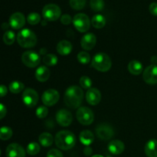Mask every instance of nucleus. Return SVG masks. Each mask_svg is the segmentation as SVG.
Wrapping results in <instances>:
<instances>
[{"label": "nucleus", "instance_id": "nucleus-1", "mask_svg": "<svg viewBox=\"0 0 157 157\" xmlns=\"http://www.w3.org/2000/svg\"><path fill=\"white\" fill-rule=\"evenodd\" d=\"M84 98L82 89L76 85L69 87L64 94V101L66 105L71 109H77L80 107Z\"/></svg>", "mask_w": 157, "mask_h": 157}, {"label": "nucleus", "instance_id": "nucleus-2", "mask_svg": "<svg viewBox=\"0 0 157 157\" xmlns=\"http://www.w3.org/2000/svg\"><path fill=\"white\" fill-rule=\"evenodd\" d=\"M76 143L75 134L69 130H61L55 136V144L62 150H68L73 148Z\"/></svg>", "mask_w": 157, "mask_h": 157}, {"label": "nucleus", "instance_id": "nucleus-3", "mask_svg": "<svg viewBox=\"0 0 157 157\" xmlns=\"http://www.w3.org/2000/svg\"><path fill=\"white\" fill-rule=\"evenodd\" d=\"M17 41L22 48H32L36 44L37 37L30 29H21L17 35Z\"/></svg>", "mask_w": 157, "mask_h": 157}, {"label": "nucleus", "instance_id": "nucleus-4", "mask_svg": "<svg viewBox=\"0 0 157 157\" xmlns=\"http://www.w3.org/2000/svg\"><path fill=\"white\" fill-rule=\"evenodd\" d=\"M91 65L98 71L106 72L111 68L112 62L110 58L107 54L98 53L94 56Z\"/></svg>", "mask_w": 157, "mask_h": 157}, {"label": "nucleus", "instance_id": "nucleus-5", "mask_svg": "<svg viewBox=\"0 0 157 157\" xmlns=\"http://www.w3.org/2000/svg\"><path fill=\"white\" fill-rule=\"evenodd\" d=\"M42 15L47 21H56L61 17V11L59 6L55 4H48L43 8Z\"/></svg>", "mask_w": 157, "mask_h": 157}, {"label": "nucleus", "instance_id": "nucleus-6", "mask_svg": "<svg viewBox=\"0 0 157 157\" xmlns=\"http://www.w3.org/2000/svg\"><path fill=\"white\" fill-rule=\"evenodd\" d=\"M73 24L75 29L80 32H86L90 27V21L88 16L84 13H78L73 18Z\"/></svg>", "mask_w": 157, "mask_h": 157}, {"label": "nucleus", "instance_id": "nucleus-7", "mask_svg": "<svg viewBox=\"0 0 157 157\" xmlns=\"http://www.w3.org/2000/svg\"><path fill=\"white\" fill-rule=\"evenodd\" d=\"M76 117L78 122L82 125H90L94 121V113L88 107H82L78 108Z\"/></svg>", "mask_w": 157, "mask_h": 157}, {"label": "nucleus", "instance_id": "nucleus-8", "mask_svg": "<svg viewBox=\"0 0 157 157\" xmlns=\"http://www.w3.org/2000/svg\"><path fill=\"white\" fill-rule=\"evenodd\" d=\"M23 64L29 67H35L40 64L41 58L39 55L33 51H27L24 52L21 56Z\"/></svg>", "mask_w": 157, "mask_h": 157}, {"label": "nucleus", "instance_id": "nucleus-9", "mask_svg": "<svg viewBox=\"0 0 157 157\" xmlns=\"http://www.w3.org/2000/svg\"><path fill=\"white\" fill-rule=\"evenodd\" d=\"M22 101L28 107H34L38 101V93L32 88H26L23 91Z\"/></svg>", "mask_w": 157, "mask_h": 157}, {"label": "nucleus", "instance_id": "nucleus-10", "mask_svg": "<svg viewBox=\"0 0 157 157\" xmlns=\"http://www.w3.org/2000/svg\"><path fill=\"white\" fill-rule=\"evenodd\" d=\"M59 93L58 92V90H54V89L46 90L43 93L42 97H41L43 104L45 106H48V107H52V106L56 104L58 101H59Z\"/></svg>", "mask_w": 157, "mask_h": 157}, {"label": "nucleus", "instance_id": "nucleus-11", "mask_svg": "<svg viewBox=\"0 0 157 157\" xmlns=\"http://www.w3.org/2000/svg\"><path fill=\"white\" fill-rule=\"evenodd\" d=\"M96 134L103 140H108L113 136L114 132L111 126L107 124H101L96 127Z\"/></svg>", "mask_w": 157, "mask_h": 157}, {"label": "nucleus", "instance_id": "nucleus-12", "mask_svg": "<svg viewBox=\"0 0 157 157\" xmlns=\"http://www.w3.org/2000/svg\"><path fill=\"white\" fill-rule=\"evenodd\" d=\"M143 78L144 81L148 84H157V65L151 64L146 67L143 73Z\"/></svg>", "mask_w": 157, "mask_h": 157}, {"label": "nucleus", "instance_id": "nucleus-13", "mask_svg": "<svg viewBox=\"0 0 157 157\" xmlns=\"http://www.w3.org/2000/svg\"><path fill=\"white\" fill-rule=\"evenodd\" d=\"M56 121L61 127H67L73 121V117L69 110L65 109L59 110L56 113Z\"/></svg>", "mask_w": 157, "mask_h": 157}, {"label": "nucleus", "instance_id": "nucleus-14", "mask_svg": "<svg viewBox=\"0 0 157 157\" xmlns=\"http://www.w3.org/2000/svg\"><path fill=\"white\" fill-rule=\"evenodd\" d=\"M7 157H25V152L23 147L18 144H11L6 150Z\"/></svg>", "mask_w": 157, "mask_h": 157}, {"label": "nucleus", "instance_id": "nucleus-15", "mask_svg": "<svg viewBox=\"0 0 157 157\" xmlns=\"http://www.w3.org/2000/svg\"><path fill=\"white\" fill-rule=\"evenodd\" d=\"M25 24V18L21 12H15L9 18V25L14 29H20Z\"/></svg>", "mask_w": 157, "mask_h": 157}, {"label": "nucleus", "instance_id": "nucleus-16", "mask_svg": "<svg viewBox=\"0 0 157 157\" xmlns=\"http://www.w3.org/2000/svg\"><path fill=\"white\" fill-rule=\"evenodd\" d=\"M101 100V92L97 88H90L86 93V101L90 105H98Z\"/></svg>", "mask_w": 157, "mask_h": 157}, {"label": "nucleus", "instance_id": "nucleus-17", "mask_svg": "<svg viewBox=\"0 0 157 157\" xmlns=\"http://www.w3.org/2000/svg\"><path fill=\"white\" fill-rule=\"evenodd\" d=\"M97 42V38L94 34L87 33L82 37L81 41V47L84 50H91Z\"/></svg>", "mask_w": 157, "mask_h": 157}, {"label": "nucleus", "instance_id": "nucleus-18", "mask_svg": "<svg viewBox=\"0 0 157 157\" xmlns=\"http://www.w3.org/2000/svg\"><path fill=\"white\" fill-rule=\"evenodd\" d=\"M124 144L122 141L119 140H114L110 141L108 144V150L114 155L121 154L124 151Z\"/></svg>", "mask_w": 157, "mask_h": 157}, {"label": "nucleus", "instance_id": "nucleus-19", "mask_svg": "<svg viewBox=\"0 0 157 157\" xmlns=\"http://www.w3.org/2000/svg\"><path fill=\"white\" fill-rule=\"evenodd\" d=\"M57 51L58 54L63 56L68 55L72 51V44L67 40H62L58 42L57 45Z\"/></svg>", "mask_w": 157, "mask_h": 157}, {"label": "nucleus", "instance_id": "nucleus-20", "mask_svg": "<svg viewBox=\"0 0 157 157\" xmlns=\"http://www.w3.org/2000/svg\"><path fill=\"white\" fill-rule=\"evenodd\" d=\"M50 71L46 66H40L35 71V78L40 82H45L49 79Z\"/></svg>", "mask_w": 157, "mask_h": 157}, {"label": "nucleus", "instance_id": "nucleus-21", "mask_svg": "<svg viewBox=\"0 0 157 157\" xmlns=\"http://www.w3.org/2000/svg\"><path fill=\"white\" fill-rule=\"evenodd\" d=\"M145 153L148 157H157V140H150L145 146Z\"/></svg>", "mask_w": 157, "mask_h": 157}, {"label": "nucleus", "instance_id": "nucleus-22", "mask_svg": "<svg viewBox=\"0 0 157 157\" xmlns=\"http://www.w3.org/2000/svg\"><path fill=\"white\" fill-rule=\"evenodd\" d=\"M80 141L81 142V144L87 146L90 145L92 143L94 142V134L92 133V132H90V130H83L81 133H80Z\"/></svg>", "mask_w": 157, "mask_h": 157}, {"label": "nucleus", "instance_id": "nucleus-23", "mask_svg": "<svg viewBox=\"0 0 157 157\" xmlns=\"http://www.w3.org/2000/svg\"><path fill=\"white\" fill-rule=\"evenodd\" d=\"M128 71L133 75H139L143 71V64L137 60H133L128 64Z\"/></svg>", "mask_w": 157, "mask_h": 157}, {"label": "nucleus", "instance_id": "nucleus-24", "mask_svg": "<svg viewBox=\"0 0 157 157\" xmlns=\"http://www.w3.org/2000/svg\"><path fill=\"white\" fill-rule=\"evenodd\" d=\"M38 140H39L41 146L44 147H48L52 146V144H53L54 138L51 133H43L39 136Z\"/></svg>", "mask_w": 157, "mask_h": 157}, {"label": "nucleus", "instance_id": "nucleus-25", "mask_svg": "<svg viewBox=\"0 0 157 157\" xmlns=\"http://www.w3.org/2000/svg\"><path fill=\"white\" fill-rule=\"evenodd\" d=\"M91 24L95 29H102L106 25V19L102 15H95L91 19Z\"/></svg>", "mask_w": 157, "mask_h": 157}, {"label": "nucleus", "instance_id": "nucleus-26", "mask_svg": "<svg viewBox=\"0 0 157 157\" xmlns=\"http://www.w3.org/2000/svg\"><path fill=\"white\" fill-rule=\"evenodd\" d=\"M24 84L21 83V81H15L10 83V84H9V90H10V91L12 93L18 94L21 91H22L23 89H24Z\"/></svg>", "mask_w": 157, "mask_h": 157}, {"label": "nucleus", "instance_id": "nucleus-27", "mask_svg": "<svg viewBox=\"0 0 157 157\" xmlns=\"http://www.w3.org/2000/svg\"><path fill=\"white\" fill-rule=\"evenodd\" d=\"M43 62L47 66H54L58 62V58L54 54H48L43 57Z\"/></svg>", "mask_w": 157, "mask_h": 157}, {"label": "nucleus", "instance_id": "nucleus-28", "mask_svg": "<svg viewBox=\"0 0 157 157\" xmlns=\"http://www.w3.org/2000/svg\"><path fill=\"white\" fill-rule=\"evenodd\" d=\"M12 136V130L9 127H2L0 130V139L2 140H8Z\"/></svg>", "mask_w": 157, "mask_h": 157}, {"label": "nucleus", "instance_id": "nucleus-29", "mask_svg": "<svg viewBox=\"0 0 157 157\" xmlns=\"http://www.w3.org/2000/svg\"><path fill=\"white\" fill-rule=\"evenodd\" d=\"M15 39V35L12 31H6L3 35V41L5 44L8 45H11L14 43Z\"/></svg>", "mask_w": 157, "mask_h": 157}, {"label": "nucleus", "instance_id": "nucleus-30", "mask_svg": "<svg viewBox=\"0 0 157 157\" xmlns=\"http://www.w3.org/2000/svg\"><path fill=\"white\" fill-rule=\"evenodd\" d=\"M40 151L39 144L35 142L30 143L27 147V153L31 156H35L38 154Z\"/></svg>", "mask_w": 157, "mask_h": 157}, {"label": "nucleus", "instance_id": "nucleus-31", "mask_svg": "<svg viewBox=\"0 0 157 157\" xmlns=\"http://www.w3.org/2000/svg\"><path fill=\"white\" fill-rule=\"evenodd\" d=\"M104 7V0H90V8L94 12L102 11Z\"/></svg>", "mask_w": 157, "mask_h": 157}, {"label": "nucleus", "instance_id": "nucleus-32", "mask_svg": "<svg viewBox=\"0 0 157 157\" xmlns=\"http://www.w3.org/2000/svg\"><path fill=\"white\" fill-rule=\"evenodd\" d=\"M71 7L75 10H81L86 5V0H70Z\"/></svg>", "mask_w": 157, "mask_h": 157}, {"label": "nucleus", "instance_id": "nucleus-33", "mask_svg": "<svg viewBox=\"0 0 157 157\" xmlns=\"http://www.w3.org/2000/svg\"><path fill=\"white\" fill-rule=\"evenodd\" d=\"M28 22L30 25H35L38 24L41 21V16L38 13H36V12H32V13H30L29 15H28Z\"/></svg>", "mask_w": 157, "mask_h": 157}, {"label": "nucleus", "instance_id": "nucleus-34", "mask_svg": "<svg viewBox=\"0 0 157 157\" xmlns=\"http://www.w3.org/2000/svg\"><path fill=\"white\" fill-rule=\"evenodd\" d=\"M80 85H81V87L84 89H90L91 88L92 85V81L89 77L87 76H82L81 78H80Z\"/></svg>", "mask_w": 157, "mask_h": 157}, {"label": "nucleus", "instance_id": "nucleus-35", "mask_svg": "<svg viewBox=\"0 0 157 157\" xmlns=\"http://www.w3.org/2000/svg\"><path fill=\"white\" fill-rule=\"evenodd\" d=\"M78 60L81 64H88L90 61V56L85 52H81L78 55Z\"/></svg>", "mask_w": 157, "mask_h": 157}, {"label": "nucleus", "instance_id": "nucleus-36", "mask_svg": "<svg viewBox=\"0 0 157 157\" xmlns=\"http://www.w3.org/2000/svg\"><path fill=\"white\" fill-rule=\"evenodd\" d=\"M35 113H36V116L38 117V118L43 119V118L47 117L48 113V110L47 107H44V106H41V107L37 108Z\"/></svg>", "mask_w": 157, "mask_h": 157}, {"label": "nucleus", "instance_id": "nucleus-37", "mask_svg": "<svg viewBox=\"0 0 157 157\" xmlns=\"http://www.w3.org/2000/svg\"><path fill=\"white\" fill-rule=\"evenodd\" d=\"M47 157H63V154L58 150L52 149L47 153Z\"/></svg>", "mask_w": 157, "mask_h": 157}, {"label": "nucleus", "instance_id": "nucleus-38", "mask_svg": "<svg viewBox=\"0 0 157 157\" xmlns=\"http://www.w3.org/2000/svg\"><path fill=\"white\" fill-rule=\"evenodd\" d=\"M72 21H73V20H72L71 17L69 15H67V14H64V15H63L61 18V23L64 25L71 24V22Z\"/></svg>", "mask_w": 157, "mask_h": 157}, {"label": "nucleus", "instance_id": "nucleus-39", "mask_svg": "<svg viewBox=\"0 0 157 157\" xmlns=\"http://www.w3.org/2000/svg\"><path fill=\"white\" fill-rule=\"evenodd\" d=\"M149 9H150V12L152 15L157 16V2H152L150 5Z\"/></svg>", "mask_w": 157, "mask_h": 157}, {"label": "nucleus", "instance_id": "nucleus-40", "mask_svg": "<svg viewBox=\"0 0 157 157\" xmlns=\"http://www.w3.org/2000/svg\"><path fill=\"white\" fill-rule=\"evenodd\" d=\"M0 113H1V116H0V119H3L4 117L6 114V108L2 104H0Z\"/></svg>", "mask_w": 157, "mask_h": 157}, {"label": "nucleus", "instance_id": "nucleus-41", "mask_svg": "<svg viewBox=\"0 0 157 157\" xmlns=\"http://www.w3.org/2000/svg\"><path fill=\"white\" fill-rule=\"evenodd\" d=\"M6 94H7V88L4 84H2L1 88H0V95H1L2 98H3Z\"/></svg>", "mask_w": 157, "mask_h": 157}, {"label": "nucleus", "instance_id": "nucleus-42", "mask_svg": "<svg viewBox=\"0 0 157 157\" xmlns=\"http://www.w3.org/2000/svg\"><path fill=\"white\" fill-rule=\"evenodd\" d=\"M84 154L87 155V156H89V155L91 154L92 149L90 148V147H89V146H87V147H86L85 148H84Z\"/></svg>", "mask_w": 157, "mask_h": 157}, {"label": "nucleus", "instance_id": "nucleus-43", "mask_svg": "<svg viewBox=\"0 0 157 157\" xmlns=\"http://www.w3.org/2000/svg\"><path fill=\"white\" fill-rule=\"evenodd\" d=\"M92 157H104V156H101V155H94Z\"/></svg>", "mask_w": 157, "mask_h": 157}]
</instances>
